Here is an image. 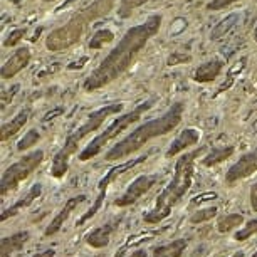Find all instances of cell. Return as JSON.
Here are the masks:
<instances>
[{"mask_svg": "<svg viewBox=\"0 0 257 257\" xmlns=\"http://www.w3.org/2000/svg\"><path fill=\"white\" fill-rule=\"evenodd\" d=\"M162 22V14H152L143 24L130 27L124 32V36L119 39L118 46L84 79V82H82L84 91H88V93L98 91L108 86L109 82L116 81L121 74H124L135 64L140 52L147 47L150 39H153L158 34Z\"/></svg>", "mask_w": 257, "mask_h": 257, "instance_id": "6da1fadb", "label": "cell"}, {"mask_svg": "<svg viewBox=\"0 0 257 257\" xmlns=\"http://www.w3.org/2000/svg\"><path fill=\"white\" fill-rule=\"evenodd\" d=\"M183 111H185V104H183L182 101L173 103L167 113L140 124L137 130H133V132L128 135V137H124L121 142L116 143L114 147L106 153L104 160L106 162H116V160L128 158V157H132L133 153H137L138 150H142L150 140L163 137V135L173 132V130L182 123Z\"/></svg>", "mask_w": 257, "mask_h": 257, "instance_id": "7a4b0ae2", "label": "cell"}, {"mask_svg": "<svg viewBox=\"0 0 257 257\" xmlns=\"http://www.w3.org/2000/svg\"><path fill=\"white\" fill-rule=\"evenodd\" d=\"M205 148L193 150L190 153H185L180 157L175 163V173H173L172 182L163 188L162 193L157 197L155 207L152 210H148L143 215L145 224H160L172 213V208L187 195V192L190 190L193 183V163H195L197 157H200Z\"/></svg>", "mask_w": 257, "mask_h": 257, "instance_id": "3957f363", "label": "cell"}, {"mask_svg": "<svg viewBox=\"0 0 257 257\" xmlns=\"http://www.w3.org/2000/svg\"><path fill=\"white\" fill-rule=\"evenodd\" d=\"M114 4L116 0H94L91 6L74 14L64 26L54 29L46 39V47L51 52H59L77 44L91 24L114 9Z\"/></svg>", "mask_w": 257, "mask_h": 257, "instance_id": "277c9868", "label": "cell"}, {"mask_svg": "<svg viewBox=\"0 0 257 257\" xmlns=\"http://www.w3.org/2000/svg\"><path fill=\"white\" fill-rule=\"evenodd\" d=\"M123 109V104L121 103H109L103 106V108L93 111L88 119L82 123L79 128L76 130V132H72L71 135H67L64 145H62V148L59 152L56 153L54 160H52V167H51V175L54 178H62L67 173V170H69V160L72 155L77 153V148H79V143L84 140L88 135L98 132L101 128V124L104 123L106 118L108 116H113V114H118L119 111Z\"/></svg>", "mask_w": 257, "mask_h": 257, "instance_id": "5b68a950", "label": "cell"}, {"mask_svg": "<svg viewBox=\"0 0 257 257\" xmlns=\"http://www.w3.org/2000/svg\"><path fill=\"white\" fill-rule=\"evenodd\" d=\"M152 108H153V101H145V103H140L137 108H133L130 113L118 116V118H116L113 123H111L108 128L104 130V132H101L94 140H91V143L84 150H82L77 158H79L81 162H88V160L98 157V155L103 152V148L111 142V140H114L119 133H123L128 126L137 123V121Z\"/></svg>", "mask_w": 257, "mask_h": 257, "instance_id": "8992f818", "label": "cell"}, {"mask_svg": "<svg viewBox=\"0 0 257 257\" xmlns=\"http://www.w3.org/2000/svg\"><path fill=\"white\" fill-rule=\"evenodd\" d=\"M42 162H44V150H36V152L22 157L19 162L12 163L11 167H7L6 172L2 173V180H0V195L7 197L9 193L16 190L21 185V182L27 180L41 167Z\"/></svg>", "mask_w": 257, "mask_h": 257, "instance_id": "52a82bcc", "label": "cell"}, {"mask_svg": "<svg viewBox=\"0 0 257 257\" xmlns=\"http://www.w3.org/2000/svg\"><path fill=\"white\" fill-rule=\"evenodd\" d=\"M145 160H147V157H140V158H137V160H132V162H126L124 165H119V167L111 168L109 172L106 173V175H104L103 178H101V182H99V185H98L99 193H98V197H96V202L93 203V207H91L89 210L81 217V219H77L76 225H77V227L84 225L86 222H88L89 219H93L96 213H98L99 208L103 207V202H104V198H106V192H108V188H109V185H111V182H113L116 177L121 175V173H124L126 170H132L133 167H137V165H140L142 162H145Z\"/></svg>", "mask_w": 257, "mask_h": 257, "instance_id": "ba28073f", "label": "cell"}, {"mask_svg": "<svg viewBox=\"0 0 257 257\" xmlns=\"http://www.w3.org/2000/svg\"><path fill=\"white\" fill-rule=\"evenodd\" d=\"M157 182H158L157 175H140L138 178H135L132 182V185L126 188L123 195L116 198L114 205L119 208L133 205V203H137L145 193H148L152 190V188L157 185Z\"/></svg>", "mask_w": 257, "mask_h": 257, "instance_id": "9c48e42d", "label": "cell"}, {"mask_svg": "<svg viewBox=\"0 0 257 257\" xmlns=\"http://www.w3.org/2000/svg\"><path fill=\"white\" fill-rule=\"evenodd\" d=\"M257 172V147L252 152L244 153L232 167L227 170L225 173V182L229 185H234L235 182H240L244 178L254 175Z\"/></svg>", "mask_w": 257, "mask_h": 257, "instance_id": "30bf717a", "label": "cell"}, {"mask_svg": "<svg viewBox=\"0 0 257 257\" xmlns=\"http://www.w3.org/2000/svg\"><path fill=\"white\" fill-rule=\"evenodd\" d=\"M88 200V197L86 195H76V197H71L69 200H67L64 203V207L61 208L59 212H57V215L54 217V219L51 220V224L47 225V229L44 230V235L46 237H52V235H56L57 232H59L62 229V225H64V222L69 219L71 217V213L76 210L77 207L81 205L82 202H86Z\"/></svg>", "mask_w": 257, "mask_h": 257, "instance_id": "8fae6325", "label": "cell"}, {"mask_svg": "<svg viewBox=\"0 0 257 257\" xmlns=\"http://www.w3.org/2000/svg\"><path fill=\"white\" fill-rule=\"evenodd\" d=\"M31 57H32V52L29 47H19V49L4 62L2 71H0L2 79H12L14 76H17L24 67L29 66Z\"/></svg>", "mask_w": 257, "mask_h": 257, "instance_id": "7c38bea8", "label": "cell"}, {"mask_svg": "<svg viewBox=\"0 0 257 257\" xmlns=\"http://www.w3.org/2000/svg\"><path fill=\"white\" fill-rule=\"evenodd\" d=\"M200 137H202V135H200V132H198L197 128H185L172 142L170 148L167 150V153H165V157H167V158L177 157L178 153L185 152L188 147H193V145H197L198 142H200Z\"/></svg>", "mask_w": 257, "mask_h": 257, "instance_id": "4fadbf2b", "label": "cell"}, {"mask_svg": "<svg viewBox=\"0 0 257 257\" xmlns=\"http://www.w3.org/2000/svg\"><path fill=\"white\" fill-rule=\"evenodd\" d=\"M116 229H118V222H108L104 225L96 227V229H93L86 235V244L93 247V249H104L109 244Z\"/></svg>", "mask_w": 257, "mask_h": 257, "instance_id": "5bb4252c", "label": "cell"}, {"mask_svg": "<svg viewBox=\"0 0 257 257\" xmlns=\"http://www.w3.org/2000/svg\"><path fill=\"white\" fill-rule=\"evenodd\" d=\"M29 239H31L29 230H21L9 237H2V240H0V257H12L14 254L21 252Z\"/></svg>", "mask_w": 257, "mask_h": 257, "instance_id": "9a60e30c", "label": "cell"}, {"mask_svg": "<svg viewBox=\"0 0 257 257\" xmlns=\"http://www.w3.org/2000/svg\"><path fill=\"white\" fill-rule=\"evenodd\" d=\"M222 69H224V62H222L220 59L205 61V62H202V64L197 67L195 72H193V81L200 82V84L212 82V81H215L217 77L220 76Z\"/></svg>", "mask_w": 257, "mask_h": 257, "instance_id": "2e32d148", "label": "cell"}, {"mask_svg": "<svg viewBox=\"0 0 257 257\" xmlns=\"http://www.w3.org/2000/svg\"><path fill=\"white\" fill-rule=\"evenodd\" d=\"M29 118H31V108H22L11 121H9V123L2 124V130H0V140L6 143L11 138L16 137L24 126H26Z\"/></svg>", "mask_w": 257, "mask_h": 257, "instance_id": "e0dca14e", "label": "cell"}, {"mask_svg": "<svg viewBox=\"0 0 257 257\" xmlns=\"http://www.w3.org/2000/svg\"><path fill=\"white\" fill-rule=\"evenodd\" d=\"M41 193H42V183H34V185L31 187V190L27 192L26 197L19 198V200L14 203V205H11V207L6 208V210L2 212V220L11 219V217L17 215V213L21 212V210H24V208L31 207L32 203L36 202L39 197H41Z\"/></svg>", "mask_w": 257, "mask_h": 257, "instance_id": "ac0fdd59", "label": "cell"}, {"mask_svg": "<svg viewBox=\"0 0 257 257\" xmlns=\"http://www.w3.org/2000/svg\"><path fill=\"white\" fill-rule=\"evenodd\" d=\"M188 242L185 239H175L168 244L158 245L153 249V257H182L185 254Z\"/></svg>", "mask_w": 257, "mask_h": 257, "instance_id": "d6986e66", "label": "cell"}, {"mask_svg": "<svg viewBox=\"0 0 257 257\" xmlns=\"http://www.w3.org/2000/svg\"><path fill=\"white\" fill-rule=\"evenodd\" d=\"M235 152V148L234 147H219V148H213L210 153L207 155V157H203L202 160V163H203V167H215V165H219L222 162H225L227 158H230L232 155H234Z\"/></svg>", "mask_w": 257, "mask_h": 257, "instance_id": "ffe728a7", "label": "cell"}, {"mask_svg": "<svg viewBox=\"0 0 257 257\" xmlns=\"http://www.w3.org/2000/svg\"><path fill=\"white\" fill-rule=\"evenodd\" d=\"M240 225H244V215L242 213H229V215H224L222 219H219L217 230L220 234H229V232L239 229Z\"/></svg>", "mask_w": 257, "mask_h": 257, "instance_id": "44dd1931", "label": "cell"}, {"mask_svg": "<svg viewBox=\"0 0 257 257\" xmlns=\"http://www.w3.org/2000/svg\"><path fill=\"white\" fill-rule=\"evenodd\" d=\"M114 41V32L109 31V29H99V31L94 32V36H91V41H89V49H101L104 47L106 44Z\"/></svg>", "mask_w": 257, "mask_h": 257, "instance_id": "7402d4cb", "label": "cell"}, {"mask_svg": "<svg viewBox=\"0 0 257 257\" xmlns=\"http://www.w3.org/2000/svg\"><path fill=\"white\" fill-rule=\"evenodd\" d=\"M150 0H121L118 7V17L119 19H128L132 17V14L137 11L138 7L145 6Z\"/></svg>", "mask_w": 257, "mask_h": 257, "instance_id": "603a6c76", "label": "cell"}, {"mask_svg": "<svg viewBox=\"0 0 257 257\" xmlns=\"http://www.w3.org/2000/svg\"><path fill=\"white\" fill-rule=\"evenodd\" d=\"M219 208L217 207H205V208H198L197 212H193L190 215V224H203V222L212 220L217 215Z\"/></svg>", "mask_w": 257, "mask_h": 257, "instance_id": "cb8c5ba5", "label": "cell"}, {"mask_svg": "<svg viewBox=\"0 0 257 257\" xmlns=\"http://www.w3.org/2000/svg\"><path fill=\"white\" fill-rule=\"evenodd\" d=\"M254 234H257V219H252L249 222H245L244 225H242V229H239L235 232L234 239L237 242H244L247 240L249 237H252Z\"/></svg>", "mask_w": 257, "mask_h": 257, "instance_id": "d4e9b609", "label": "cell"}, {"mask_svg": "<svg viewBox=\"0 0 257 257\" xmlns=\"http://www.w3.org/2000/svg\"><path fill=\"white\" fill-rule=\"evenodd\" d=\"M39 140H41V133H39L37 130H29V132L24 135V138L17 143V150L19 152H26V150L32 148Z\"/></svg>", "mask_w": 257, "mask_h": 257, "instance_id": "484cf974", "label": "cell"}, {"mask_svg": "<svg viewBox=\"0 0 257 257\" xmlns=\"http://www.w3.org/2000/svg\"><path fill=\"white\" fill-rule=\"evenodd\" d=\"M27 34V29L26 27H22V29H16V31H12L9 36L6 37V41H4V47H16L19 42L22 41L24 36Z\"/></svg>", "mask_w": 257, "mask_h": 257, "instance_id": "4316f807", "label": "cell"}, {"mask_svg": "<svg viewBox=\"0 0 257 257\" xmlns=\"http://www.w3.org/2000/svg\"><path fill=\"white\" fill-rule=\"evenodd\" d=\"M192 57L188 54H180V52H175V54H172L168 57L167 64L168 66H177V64H182V62H188Z\"/></svg>", "mask_w": 257, "mask_h": 257, "instance_id": "83f0119b", "label": "cell"}, {"mask_svg": "<svg viewBox=\"0 0 257 257\" xmlns=\"http://www.w3.org/2000/svg\"><path fill=\"white\" fill-rule=\"evenodd\" d=\"M237 0H210L208 4V9L210 11H222V9H227L229 6H232Z\"/></svg>", "mask_w": 257, "mask_h": 257, "instance_id": "f1b7e54d", "label": "cell"}, {"mask_svg": "<svg viewBox=\"0 0 257 257\" xmlns=\"http://www.w3.org/2000/svg\"><path fill=\"white\" fill-rule=\"evenodd\" d=\"M250 207L252 210L257 212V182L250 187Z\"/></svg>", "mask_w": 257, "mask_h": 257, "instance_id": "f546056e", "label": "cell"}, {"mask_svg": "<svg viewBox=\"0 0 257 257\" xmlns=\"http://www.w3.org/2000/svg\"><path fill=\"white\" fill-rule=\"evenodd\" d=\"M54 255H56V250L54 249H47V250L37 252V254H34L32 257H54Z\"/></svg>", "mask_w": 257, "mask_h": 257, "instance_id": "4dcf8cb0", "label": "cell"}, {"mask_svg": "<svg viewBox=\"0 0 257 257\" xmlns=\"http://www.w3.org/2000/svg\"><path fill=\"white\" fill-rule=\"evenodd\" d=\"M132 257H147V250H143V249H138V250H135Z\"/></svg>", "mask_w": 257, "mask_h": 257, "instance_id": "1f68e13d", "label": "cell"}, {"mask_svg": "<svg viewBox=\"0 0 257 257\" xmlns=\"http://www.w3.org/2000/svg\"><path fill=\"white\" fill-rule=\"evenodd\" d=\"M230 257H245V254L242 250H239V252H235V254H232Z\"/></svg>", "mask_w": 257, "mask_h": 257, "instance_id": "d6a6232c", "label": "cell"}, {"mask_svg": "<svg viewBox=\"0 0 257 257\" xmlns=\"http://www.w3.org/2000/svg\"><path fill=\"white\" fill-rule=\"evenodd\" d=\"M11 4H14V6H19V4H22V2H26V0H9Z\"/></svg>", "mask_w": 257, "mask_h": 257, "instance_id": "836d02e7", "label": "cell"}, {"mask_svg": "<svg viewBox=\"0 0 257 257\" xmlns=\"http://www.w3.org/2000/svg\"><path fill=\"white\" fill-rule=\"evenodd\" d=\"M254 39H255V41H257V27L254 29Z\"/></svg>", "mask_w": 257, "mask_h": 257, "instance_id": "e575fe53", "label": "cell"}, {"mask_svg": "<svg viewBox=\"0 0 257 257\" xmlns=\"http://www.w3.org/2000/svg\"><path fill=\"white\" fill-rule=\"evenodd\" d=\"M94 257H106V255H104V254H96Z\"/></svg>", "mask_w": 257, "mask_h": 257, "instance_id": "d590c367", "label": "cell"}, {"mask_svg": "<svg viewBox=\"0 0 257 257\" xmlns=\"http://www.w3.org/2000/svg\"><path fill=\"white\" fill-rule=\"evenodd\" d=\"M252 257H257V250L254 252V254H252Z\"/></svg>", "mask_w": 257, "mask_h": 257, "instance_id": "8d00e7d4", "label": "cell"}, {"mask_svg": "<svg viewBox=\"0 0 257 257\" xmlns=\"http://www.w3.org/2000/svg\"><path fill=\"white\" fill-rule=\"evenodd\" d=\"M47 2H54V0H47Z\"/></svg>", "mask_w": 257, "mask_h": 257, "instance_id": "74e56055", "label": "cell"}]
</instances>
